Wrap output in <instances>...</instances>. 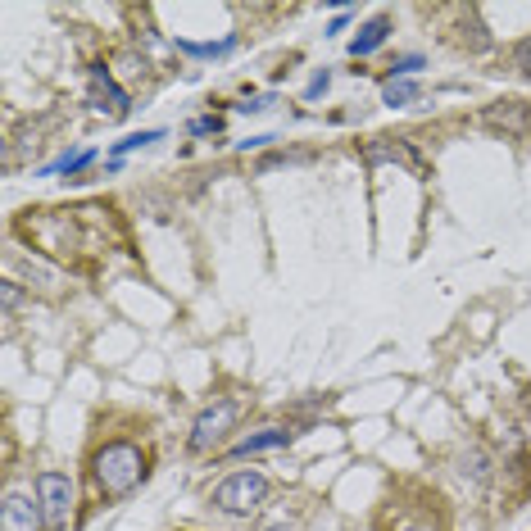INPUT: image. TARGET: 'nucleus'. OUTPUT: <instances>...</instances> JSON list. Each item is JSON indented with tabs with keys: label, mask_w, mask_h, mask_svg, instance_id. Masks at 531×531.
<instances>
[{
	"label": "nucleus",
	"mask_w": 531,
	"mask_h": 531,
	"mask_svg": "<svg viewBox=\"0 0 531 531\" xmlns=\"http://www.w3.org/2000/svg\"><path fill=\"white\" fill-rule=\"evenodd\" d=\"M364 159H368V164H382V159H400V164H418V159H413L404 146H368V150H364Z\"/></svg>",
	"instance_id": "9b49d317"
},
{
	"label": "nucleus",
	"mask_w": 531,
	"mask_h": 531,
	"mask_svg": "<svg viewBox=\"0 0 531 531\" xmlns=\"http://www.w3.org/2000/svg\"><path fill=\"white\" fill-rule=\"evenodd\" d=\"M46 518H41V504H32L23 491H10L5 504H0V531H41Z\"/></svg>",
	"instance_id": "39448f33"
},
{
	"label": "nucleus",
	"mask_w": 531,
	"mask_h": 531,
	"mask_svg": "<svg viewBox=\"0 0 531 531\" xmlns=\"http://www.w3.org/2000/svg\"><path fill=\"white\" fill-rule=\"evenodd\" d=\"M0 295H5V314H10V309L19 305V286H14V282H5V286H0Z\"/></svg>",
	"instance_id": "6ab92c4d"
},
{
	"label": "nucleus",
	"mask_w": 531,
	"mask_h": 531,
	"mask_svg": "<svg viewBox=\"0 0 531 531\" xmlns=\"http://www.w3.org/2000/svg\"><path fill=\"white\" fill-rule=\"evenodd\" d=\"M218 128H223L218 118H196V123H191V132H196V137H205V132H218Z\"/></svg>",
	"instance_id": "a211bd4d"
},
{
	"label": "nucleus",
	"mask_w": 531,
	"mask_h": 531,
	"mask_svg": "<svg viewBox=\"0 0 531 531\" xmlns=\"http://www.w3.org/2000/svg\"><path fill=\"white\" fill-rule=\"evenodd\" d=\"M255 531H295V513H291V509H277V513H268V518L259 522Z\"/></svg>",
	"instance_id": "ddd939ff"
},
{
	"label": "nucleus",
	"mask_w": 531,
	"mask_h": 531,
	"mask_svg": "<svg viewBox=\"0 0 531 531\" xmlns=\"http://www.w3.org/2000/svg\"><path fill=\"white\" fill-rule=\"evenodd\" d=\"M150 141H159V132H132V137H123V141L114 146V159H118V155H128V150L150 146Z\"/></svg>",
	"instance_id": "4468645a"
},
{
	"label": "nucleus",
	"mask_w": 531,
	"mask_h": 531,
	"mask_svg": "<svg viewBox=\"0 0 531 531\" xmlns=\"http://www.w3.org/2000/svg\"><path fill=\"white\" fill-rule=\"evenodd\" d=\"M37 504H41V518H46V531H64L69 527V513H73V482L64 472H41Z\"/></svg>",
	"instance_id": "7ed1b4c3"
},
{
	"label": "nucleus",
	"mask_w": 531,
	"mask_h": 531,
	"mask_svg": "<svg viewBox=\"0 0 531 531\" xmlns=\"http://www.w3.org/2000/svg\"><path fill=\"white\" fill-rule=\"evenodd\" d=\"M513 59H518L522 78H531V37H527V41H518V50H513Z\"/></svg>",
	"instance_id": "dca6fc26"
},
{
	"label": "nucleus",
	"mask_w": 531,
	"mask_h": 531,
	"mask_svg": "<svg viewBox=\"0 0 531 531\" xmlns=\"http://www.w3.org/2000/svg\"><path fill=\"white\" fill-rule=\"evenodd\" d=\"M486 123H495V128H509V132H522V123H527V109H522L518 100H509L504 109H491V114H486Z\"/></svg>",
	"instance_id": "1a4fd4ad"
},
{
	"label": "nucleus",
	"mask_w": 531,
	"mask_h": 531,
	"mask_svg": "<svg viewBox=\"0 0 531 531\" xmlns=\"http://www.w3.org/2000/svg\"><path fill=\"white\" fill-rule=\"evenodd\" d=\"M418 69H423V55H404L391 64V78H413Z\"/></svg>",
	"instance_id": "2eb2a0df"
},
{
	"label": "nucleus",
	"mask_w": 531,
	"mask_h": 531,
	"mask_svg": "<svg viewBox=\"0 0 531 531\" xmlns=\"http://www.w3.org/2000/svg\"><path fill=\"white\" fill-rule=\"evenodd\" d=\"M91 78H96V87H100V96L109 100V118H123L128 114V96L114 87V78H109L105 69H91Z\"/></svg>",
	"instance_id": "6e6552de"
},
{
	"label": "nucleus",
	"mask_w": 531,
	"mask_h": 531,
	"mask_svg": "<svg viewBox=\"0 0 531 531\" xmlns=\"http://www.w3.org/2000/svg\"><path fill=\"white\" fill-rule=\"evenodd\" d=\"M327 82H332V73H318V78L309 82V91H305V96H309V100H318V96L327 91Z\"/></svg>",
	"instance_id": "f3484780"
},
{
	"label": "nucleus",
	"mask_w": 531,
	"mask_h": 531,
	"mask_svg": "<svg viewBox=\"0 0 531 531\" xmlns=\"http://www.w3.org/2000/svg\"><path fill=\"white\" fill-rule=\"evenodd\" d=\"M236 413H241V409H236V400H218V404H209V409L200 413L196 423H191L187 450H191V454H205L209 445H218V441H223V436L236 427Z\"/></svg>",
	"instance_id": "20e7f679"
},
{
	"label": "nucleus",
	"mask_w": 531,
	"mask_h": 531,
	"mask_svg": "<svg viewBox=\"0 0 531 531\" xmlns=\"http://www.w3.org/2000/svg\"><path fill=\"white\" fill-rule=\"evenodd\" d=\"M91 159H96V150H78V155H64L59 164H50L46 173H69V177H73V173H82V168H87Z\"/></svg>",
	"instance_id": "f8f14e48"
},
{
	"label": "nucleus",
	"mask_w": 531,
	"mask_h": 531,
	"mask_svg": "<svg viewBox=\"0 0 531 531\" xmlns=\"http://www.w3.org/2000/svg\"><path fill=\"white\" fill-rule=\"evenodd\" d=\"M382 100H386V105H409V100H418V82L391 78V82L382 87Z\"/></svg>",
	"instance_id": "9d476101"
},
{
	"label": "nucleus",
	"mask_w": 531,
	"mask_h": 531,
	"mask_svg": "<svg viewBox=\"0 0 531 531\" xmlns=\"http://www.w3.org/2000/svg\"><path fill=\"white\" fill-rule=\"evenodd\" d=\"M386 37H391V19H386V14H377V19H368L364 28H359V37L350 41V55H354V59L373 55L377 46H386Z\"/></svg>",
	"instance_id": "423d86ee"
},
{
	"label": "nucleus",
	"mask_w": 531,
	"mask_h": 531,
	"mask_svg": "<svg viewBox=\"0 0 531 531\" xmlns=\"http://www.w3.org/2000/svg\"><path fill=\"white\" fill-rule=\"evenodd\" d=\"M286 441H291V432H282V427H268V432L246 436V441L232 450V459H250V454H264V450H282Z\"/></svg>",
	"instance_id": "0eeeda50"
},
{
	"label": "nucleus",
	"mask_w": 531,
	"mask_h": 531,
	"mask_svg": "<svg viewBox=\"0 0 531 531\" xmlns=\"http://www.w3.org/2000/svg\"><path fill=\"white\" fill-rule=\"evenodd\" d=\"M268 500V477L264 472H232L227 482L214 486V509L218 513H232V518H250V513H259Z\"/></svg>",
	"instance_id": "f03ea898"
},
{
	"label": "nucleus",
	"mask_w": 531,
	"mask_h": 531,
	"mask_svg": "<svg viewBox=\"0 0 531 531\" xmlns=\"http://www.w3.org/2000/svg\"><path fill=\"white\" fill-rule=\"evenodd\" d=\"M91 477H96V486L109 495V500H123V495H132L141 482H146V454L128 441H114L96 454Z\"/></svg>",
	"instance_id": "f257e3e1"
}]
</instances>
